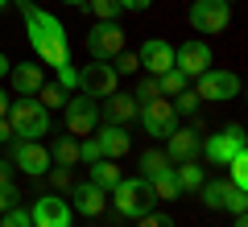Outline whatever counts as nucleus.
<instances>
[{
	"mask_svg": "<svg viewBox=\"0 0 248 227\" xmlns=\"http://www.w3.org/2000/svg\"><path fill=\"white\" fill-rule=\"evenodd\" d=\"M62 120H66V132L71 136H91V132L99 128V104L91 95H66V104H62Z\"/></svg>",
	"mask_w": 248,
	"mask_h": 227,
	"instance_id": "39448f33",
	"label": "nucleus"
},
{
	"mask_svg": "<svg viewBox=\"0 0 248 227\" xmlns=\"http://www.w3.org/2000/svg\"><path fill=\"white\" fill-rule=\"evenodd\" d=\"M137 99L133 95H120V91H112V95L104 99V107H99V120L104 124H120V128H128V124L137 120Z\"/></svg>",
	"mask_w": 248,
	"mask_h": 227,
	"instance_id": "aec40b11",
	"label": "nucleus"
},
{
	"mask_svg": "<svg viewBox=\"0 0 248 227\" xmlns=\"http://www.w3.org/2000/svg\"><path fill=\"white\" fill-rule=\"evenodd\" d=\"M174 178H178V186H182V194H199V186L207 182L203 166H199L195 157H190V161H178V166H174Z\"/></svg>",
	"mask_w": 248,
	"mask_h": 227,
	"instance_id": "5701e85b",
	"label": "nucleus"
},
{
	"mask_svg": "<svg viewBox=\"0 0 248 227\" xmlns=\"http://www.w3.org/2000/svg\"><path fill=\"white\" fill-rule=\"evenodd\" d=\"M137 58H141V70H149V75H166V70L174 66V45H170L166 37H149V42L137 50Z\"/></svg>",
	"mask_w": 248,
	"mask_h": 227,
	"instance_id": "dca6fc26",
	"label": "nucleus"
},
{
	"mask_svg": "<svg viewBox=\"0 0 248 227\" xmlns=\"http://www.w3.org/2000/svg\"><path fill=\"white\" fill-rule=\"evenodd\" d=\"M240 91H244L240 75H236V70H223V66H207L203 75L195 79V95H199V99L232 104V99H240Z\"/></svg>",
	"mask_w": 248,
	"mask_h": 227,
	"instance_id": "20e7f679",
	"label": "nucleus"
},
{
	"mask_svg": "<svg viewBox=\"0 0 248 227\" xmlns=\"http://www.w3.org/2000/svg\"><path fill=\"white\" fill-rule=\"evenodd\" d=\"M145 182H149L153 198H166V202L182 198V186H178V178H174V166H166V169H157V174H149Z\"/></svg>",
	"mask_w": 248,
	"mask_h": 227,
	"instance_id": "4be33fe9",
	"label": "nucleus"
},
{
	"mask_svg": "<svg viewBox=\"0 0 248 227\" xmlns=\"http://www.w3.org/2000/svg\"><path fill=\"white\" fill-rule=\"evenodd\" d=\"M137 227H174V219L161 215V211H145V215L137 219Z\"/></svg>",
	"mask_w": 248,
	"mask_h": 227,
	"instance_id": "e433bc0d",
	"label": "nucleus"
},
{
	"mask_svg": "<svg viewBox=\"0 0 248 227\" xmlns=\"http://www.w3.org/2000/svg\"><path fill=\"white\" fill-rule=\"evenodd\" d=\"M9 70H13V62H9V54L0 50V79H9Z\"/></svg>",
	"mask_w": 248,
	"mask_h": 227,
	"instance_id": "a19ab883",
	"label": "nucleus"
},
{
	"mask_svg": "<svg viewBox=\"0 0 248 227\" xmlns=\"http://www.w3.org/2000/svg\"><path fill=\"white\" fill-rule=\"evenodd\" d=\"M21 202V190H17V182H0V215L9 207H17Z\"/></svg>",
	"mask_w": 248,
	"mask_h": 227,
	"instance_id": "c9c22d12",
	"label": "nucleus"
},
{
	"mask_svg": "<svg viewBox=\"0 0 248 227\" xmlns=\"http://www.w3.org/2000/svg\"><path fill=\"white\" fill-rule=\"evenodd\" d=\"M99 157H104L99 140H95V136H83V140H79V161H83V166H91V161H99Z\"/></svg>",
	"mask_w": 248,
	"mask_h": 227,
	"instance_id": "72a5a7b5",
	"label": "nucleus"
},
{
	"mask_svg": "<svg viewBox=\"0 0 248 227\" xmlns=\"http://www.w3.org/2000/svg\"><path fill=\"white\" fill-rule=\"evenodd\" d=\"M108 202L116 207L120 219H141L145 211H153V190L145 178H120V182L108 190Z\"/></svg>",
	"mask_w": 248,
	"mask_h": 227,
	"instance_id": "7ed1b4c3",
	"label": "nucleus"
},
{
	"mask_svg": "<svg viewBox=\"0 0 248 227\" xmlns=\"http://www.w3.org/2000/svg\"><path fill=\"white\" fill-rule=\"evenodd\" d=\"M0 182H13V161H0Z\"/></svg>",
	"mask_w": 248,
	"mask_h": 227,
	"instance_id": "79ce46f5",
	"label": "nucleus"
},
{
	"mask_svg": "<svg viewBox=\"0 0 248 227\" xmlns=\"http://www.w3.org/2000/svg\"><path fill=\"white\" fill-rule=\"evenodd\" d=\"M120 50H124V29L116 25V21H95L91 33H87V54H91V62H112Z\"/></svg>",
	"mask_w": 248,
	"mask_h": 227,
	"instance_id": "9d476101",
	"label": "nucleus"
},
{
	"mask_svg": "<svg viewBox=\"0 0 248 227\" xmlns=\"http://www.w3.org/2000/svg\"><path fill=\"white\" fill-rule=\"evenodd\" d=\"M232 227H248V223H244V215H236V223H232Z\"/></svg>",
	"mask_w": 248,
	"mask_h": 227,
	"instance_id": "a18cd8bd",
	"label": "nucleus"
},
{
	"mask_svg": "<svg viewBox=\"0 0 248 227\" xmlns=\"http://www.w3.org/2000/svg\"><path fill=\"white\" fill-rule=\"evenodd\" d=\"M166 166H170L166 149H145V153H141V178L157 174V169H166Z\"/></svg>",
	"mask_w": 248,
	"mask_h": 227,
	"instance_id": "cd10ccee",
	"label": "nucleus"
},
{
	"mask_svg": "<svg viewBox=\"0 0 248 227\" xmlns=\"http://www.w3.org/2000/svg\"><path fill=\"white\" fill-rule=\"evenodd\" d=\"M54 182V194H66L75 186V178H71V169H62V166H50V174H46Z\"/></svg>",
	"mask_w": 248,
	"mask_h": 227,
	"instance_id": "f704fd0d",
	"label": "nucleus"
},
{
	"mask_svg": "<svg viewBox=\"0 0 248 227\" xmlns=\"http://www.w3.org/2000/svg\"><path fill=\"white\" fill-rule=\"evenodd\" d=\"M228 182L236 190H248V153H240V157L228 161Z\"/></svg>",
	"mask_w": 248,
	"mask_h": 227,
	"instance_id": "a878e982",
	"label": "nucleus"
},
{
	"mask_svg": "<svg viewBox=\"0 0 248 227\" xmlns=\"http://www.w3.org/2000/svg\"><path fill=\"white\" fill-rule=\"evenodd\" d=\"M124 178V169L116 166V161H108V157H99V161H91V182L99 186V190H112L116 182Z\"/></svg>",
	"mask_w": 248,
	"mask_h": 227,
	"instance_id": "b1692460",
	"label": "nucleus"
},
{
	"mask_svg": "<svg viewBox=\"0 0 248 227\" xmlns=\"http://www.w3.org/2000/svg\"><path fill=\"white\" fill-rule=\"evenodd\" d=\"M42 83H46V66H42V62H13L9 87L17 91V95H37Z\"/></svg>",
	"mask_w": 248,
	"mask_h": 227,
	"instance_id": "f3484780",
	"label": "nucleus"
},
{
	"mask_svg": "<svg viewBox=\"0 0 248 227\" xmlns=\"http://www.w3.org/2000/svg\"><path fill=\"white\" fill-rule=\"evenodd\" d=\"M161 91H157V75H149V79H141L137 83V91H133V99L137 104H149V99H157Z\"/></svg>",
	"mask_w": 248,
	"mask_h": 227,
	"instance_id": "473e14b6",
	"label": "nucleus"
},
{
	"mask_svg": "<svg viewBox=\"0 0 248 227\" xmlns=\"http://www.w3.org/2000/svg\"><path fill=\"white\" fill-rule=\"evenodd\" d=\"M0 227H33V219H29V207H25V202L9 207L4 215H0Z\"/></svg>",
	"mask_w": 248,
	"mask_h": 227,
	"instance_id": "c756f323",
	"label": "nucleus"
},
{
	"mask_svg": "<svg viewBox=\"0 0 248 227\" xmlns=\"http://www.w3.org/2000/svg\"><path fill=\"white\" fill-rule=\"evenodd\" d=\"M186 87H190V79H186L182 70H174V66H170L166 75H157V91H161L166 99H174L178 91H186Z\"/></svg>",
	"mask_w": 248,
	"mask_h": 227,
	"instance_id": "393cba45",
	"label": "nucleus"
},
{
	"mask_svg": "<svg viewBox=\"0 0 248 227\" xmlns=\"http://www.w3.org/2000/svg\"><path fill=\"white\" fill-rule=\"evenodd\" d=\"M4 116L13 124V136H21V140H42L50 132V107H42L33 95H17Z\"/></svg>",
	"mask_w": 248,
	"mask_h": 227,
	"instance_id": "f03ea898",
	"label": "nucleus"
},
{
	"mask_svg": "<svg viewBox=\"0 0 248 227\" xmlns=\"http://www.w3.org/2000/svg\"><path fill=\"white\" fill-rule=\"evenodd\" d=\"M13 140V124H9V116H0V145H9Z\"/></svg>",
	"mask_w": 248,
	"mask_h": 227,
	"instance_id": "ea45409f",
	"label": "nucleus"
},
{
	"mask_svg": "<svg viewBox=\"0 0 248 227\" xmlns=\"http://www.w3.org/2000/svg\"><path fill=\"white\" fill-rule=\"evenodd\" d=\"M199 149H203V140H199L195 128H174V132L166 136V157H170V166L199 157Z\"/></svg>",
	"mask_w": 248,
	"mask_h": 227,
	"instance_id": "6ab92c4d",
	"label": "nucleus"
},
{
	"mask_svg": "<svg viewBox=\"0 0 248 227\" xmlns=\"http://www.w3.org/2000/svg\"><path fill=\"white\" fill-rule=\"evenodd\" d=\"M95 140H99V149H104L108 161L128 157V149H133V136H128V128H120V124H99V128H95Z\"/></svg>",
	"mask_w": 248,
	"mask_h": 227,
	"instance_id": "a211bd4d",
	"label": "nucleus"
},
{
	"mask_svg": "<svg viewBox=\"0 0 248 227\" xmlns=\"http://www.w3.org/2000/svg\"><path fill=\"white\" fill-rule=\"evenodd\" d=\"M66 194L75 198L71 211H79V215H87V219H95V215H104V211H108V190H99L95 182H75Z\"/></svg>",
	"mask_w": 248,
	"mask_h": 227,
	"instance_id": "2eb2a0df",
	"label": "nucleus"
},
{
	"mask_svg": "<svg viewBox=\"0 0 248 227\" xmlns=\"http://www.w3.org/2000/svg\"><path fill=\"white\" fill-rule=\"evenodd\" d=\"M62 4H71V9H83V4H87V0H62Z\"/></svg>",
	"mask_w": 248,
	"mask_h": 227,
	"instance_id": "c03bdc74",
	"label": "nucleus"
},
{
	"mask_svg": "<svg viewBox=\"0 0 248 227\" xmlns=\"http://www.w3.org/2000/svg\"><path fill=\"white\" fill-rule=\"evenodd\" d=\"M9 104H13V95H9V91H4V87H0V116L9 112Z\"/></svg>",
	"mask_w": 248,
	"mask_h": 227,
	"instance_id": "37998d69",
	"label": "nucleus"
},
{
	"mask_svg": "<svg viewBox=\"0 0 248 227\" xmlns=\"http://www.w3.org/2000/svg\"><path fill=\"white\" fill-rule=\"evenodd\" d=\"M232 25L228 0H190V29L195 33H223Z\"/></svg>",
	"mask_w": 248,
	"mask_h": 227,
	"instance_id": "1a4fd4ad",
	"label": "nucleus"
},
{
	"mask_svg": "<svg viewBox=\"0 0 248 227\" xmlns=\"http://www.w3.org/2000/svg\"><path fill=\"white\" fill-rule=\"evenodd\" d=\"M9 161L17 169H25L29 178H46L50 174V153H46V145L42 140H21V136H13L9 140Z\"/></svg>",
	"mask_w": 248,
	"mask_h": 227,
	"instance_id": "9b49d317",
	"label": "nucleus"
},
{
	"mask_svg": "<svg viewBox=\"0 0 248 227\" xmlns=\"http://www.w3.org/2000/svg\"><path fill=\"white\" fill-rule=\"evenodd\" d=\"M199 194H203L207 211H232V215H244L248 211V190H236V186L223 182V178H207V182L199 186Z\"/></svg>",
	"mask_w": 248,
	"mask_h": 227,
	"instance_id": "0eeeda50",
	"label": "nucleus"
},
{
	"mask_svg": "<svg viewBox=\"0 0 248 227\" xmlns=\"http://www.w3.org/2000/svg\"><path fill=\"white\" fill-rule=\"evenodd\" d=\"M66 95H71V91L58 87V83H42V91H37V104H42V107H62V104H66Z\"/></svg>",
	"mask_w": 248,
	"mask_h": 227,
	"instance_id": "c85d7f7f",
	"label": "nucleus"
},
{
	"mask_svg": "<svg viewBox=\"0 0 248 227\" xmlns=\"http://www.w3.org/2000/svg\"><path fill=\"white\" fill-rule=\"evenodd\" d=\"M50 166H62V169H71V166H79V136H71V132H62L58 140H54L50 149Z\"/></svg>",
	"mask_w": 248,
	"mask_h": 227,
	"instance_id": "412c9836",
	"label": "nucleus"
},
{
	"mask_svg": "<svg viewBox=\"0 0 248 227\" xmlns=\"http://www.w3.org/2000/svg\"><path fill=\"white\" fill-rule=\"evenodd\" d=\"M244 145H248V140H244V128H240V124H228L223 132H211V136L203 140V149H199V153H203L211 166H228L232 157L248 153Z\"/></svg>",
	"mask_w": 248,
	"mask_h": 227,
	"instance_id": "423d86ee",
	"label": "nucleus"
},
{
	"mask_svg": "<svg viewBox=\"0 0 248 227\" xmlns=\"http://www.w3.org/2000/svg\"><path fill=\"white\" fill-rule=\"evenodd\" d=\"M83 9H91V17H95V21H116V17L124 13L120 0H87Z\"/></svg>",
	"mask_w": 248,
	"mask_h": 227,
	"instance_id": "bb28decb",
	"label": "nucleus"
},
{
	"mask_svg": "<svg viewBox=\"0 0 248 227\" xmlns=\"http://www.w3.org/2000/svg\"><path fill=\"white\" fill-rule=\"evenodd\" d=\"M199 104H203V99L195 95V87H186V91H178V95H174V112L178 116H195Z\"/></svg>",
	"mask_w": 248,
	"mask_h": 227,
	"instance_id": "7c9ffc66",
	"label": "nucleus"
},
{
	"mask_svg": "<svg viewBox=\"0 0 248 227\" xmlns=\"http://www.w3.org/2000/svg\"><path fill=\"white\" fill-rule=\"evenodd\" d=\"M29 219H33V227H71L75 211H71V202L62 198V194H42V198L29 207Z\"/></svg>",
	"mask_w": 248,
	"mask_h": 227,
	"instance_id": "f8f14e48",
	"label": "nucleus"
},
{
	"mask_svg": "<svg viewBox=\"0 0 248 227\" xmlns=\"http://www.w3.org/2000/svg\"><path fill=\"white\" fill-rule=\"evenodd\" d=\"M21 17H25V37L29 45H33L37 62L42 66H71V37H66V25H62L54 13L37 9L33 0H17Z\"/></svg>",
	"mask_w": 248,
	"mask_h": 227,
	"instance_id": "f257e3e1",
	"label": "nucleus"
},
{
	"mask_svg": "<svg viewBox=\"0 0 248 227\" xmlns=\"http://www.w3.org/2000/svg\"><path fill=\"white\" fill-rule=\"evenodd\" d=\"M211 62H215V54H211L207 42H182V45H174V70H182L186 79H199Z\"/></svg>",
	"mask_w": 248,
	"mask_h": 227,
	"instance_id": "4468645a",
	"label": "nucleus"
},
{
	"mask_svg": "<svg viewBox=\"0 0 248 227\" xmlns=\"http://www.w3.org/2000/svg\"><path fill=\"white\" fill-rule=\"evenodd\" d=\"M58 87H66V91L79 87V70L75 66H58Z\"/></svg>",
	"mask_w": 248,
	"mask_h": 227,
	"instance_id": "4c0bfd02",
	"label": "nucleus"
},
{
	"mask_svg": "<svg viewBox=\"0 0 248 227\" xmlns=\"http://www.w3.org/2000/svg\"><path fill=\"white\" fill-rule=\"evenodd\" d=\"M153 0H120V9H128V13H145Z\"/></svg>",
	"mask_w": 248,
	"mask_h": 227,
	"instance_id": "58836bf2",
	"label": "nucleus"
},
{
	"mask_svg": "<svg viewBox=\"0 0 248 227\" xmlns=\"http://www.w3.org/2000/svg\"><path fill=\"white\" fill-rule=\"evenodd\" d=\"M137 120H141V128L149 132L153 140H166L170 132L178 128V112H174V104H170L166 95H157V99H149V104H141V107H137Z\"/></svg>",
	"mask_w": 248,
	"mask_h": 227,
	"instance_id": "6e6552de",
	"label": "nucleus"
},
{
	"mask_svg": "<svg viewBox=\"0 0 248 227\" xmlns=\"http://www.w3.org/2000/svg\"><path fill=\"white\" fill-rule=\"evenodd\" d=\"M228 4H232V0H228Z\"/></svg>",
	"mask_w": 248,
	"mask_h": 227,
	"instance_id": "de8ad7c7",
	"label": "nucleus"
},
{
	"mask_svg": "<svg viewBox=\"0 0 248 227\" xmlns=\"http://www.w3.org/2000/svg\"><path fill=\"white\" fill-rule=\"evenodd\" d=\"M0 9H9V0H0Z\"/></svg>",
	"mask_w": 248,
	"mask_h": 227,
	"instance_id": "49530a36",
	"label": "nucleus"
},
{
	"mask_svg": "<svg viewBox=\"0 0 248 227\" xmlns=\"http://www.w3.org/2000/svg\"><path fill=\"white\" fill-rule=\"evenodd\" d=\"M112 66H116V75H137V70H141V58L128 54V50H120V54L112 58Z\"/></svg>",
	"mask_w": 248,
	"mask_h": 227,
	"instance_id": "2f4dec72",
	"label": "nucleus"
},
{
	"mask_svg": "<svg viewBox=\"0 0 248 227\" xmlns=\"http://www.w3.org/2000/svg\"><path fill=\"white\" fill-rule=\"evenodd\" d=\"M116 87H120V75L112 62H91L87 70H79V91L91 99H108Z\"/></svg>",
	"mask_w": 248,
	"mask_h": 227,
	"instance_id": "ddd939ff",
	"label": "nucleus"
}]
</instances>
